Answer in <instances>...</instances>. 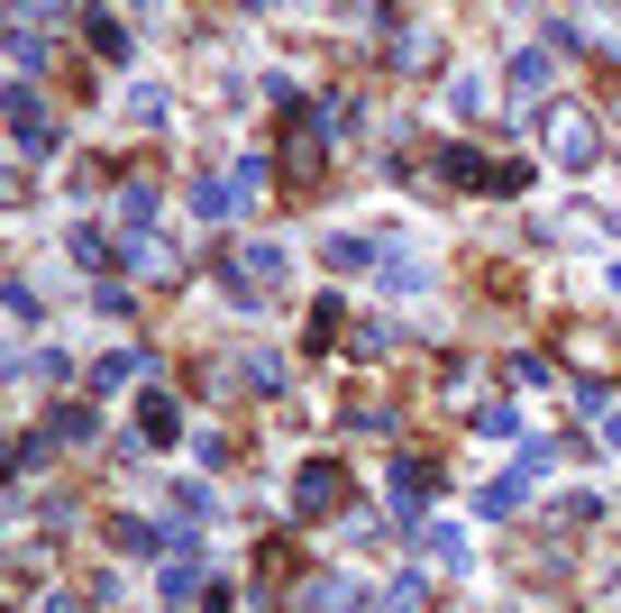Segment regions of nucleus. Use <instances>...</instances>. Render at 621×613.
Wrapping results in <instances>:
<instances>
[{
  "mask_svg": "<svg viewBox=\"0 0 621 613\" xmlns=\"http://www.w3.org/2000/svg\"><path fill=\"white\" fill-rule=\"evenodd\" d=\"M283 165H293V184H320V174H329V111H293V129H283Z\"/></svg>",
  "mask_w": 621,
  "mask_h": 613,
  "instance_id": "f257e3e1",
  "label": "nucleus"
},
{
  "mask_svg": "<svg viewBox=\"0 0 621 613\" xmlns=\"http://www.w3.org/2000/svg\"><path fill=\"white\" fill-rule=\"evenodd\" d=\"M339 504H348V476L329 467V458H320V467H302V485H293V513H339Z\"/></svg>",
  "mask_w": 621,
  "mask_h": 613,
  "instance_id": "f03ea898",
  "label": "nucleus"
},
{
  "mask_svg": "<svg viewBox=\"0 0 621 613\" xmlns=\"http://www.w3.org/2000/svg\"><path fill=\"white\" fill-rule=\"evenodd\" d=\"M10 129H19V147H56V119H46L37 92H10Z\"/></svg>",
  "mask_w": 621,
  "mask_h": 613,
  "instance_id": "7ed1b4c3",
  "label": "nucleus"
},
{
  "mask_svg": "<svg viewBox=\"0 0 621 613\" xmlns=\"http://www.w3.org/2000/svg\"><path fill=\"white\" fill-rule=\"evenodd\" d=\"M394 495H402V513H421V504L438 495V467H421V458H402V467H394Z\"/></svg>",
  "mask_w": 621,
  "mask_h": 613,
  "instance_id": "20e7f679",
  "label": "nucleus"
},
{
  "mask_svg": "<svg viewBox=\"0 0 621 613\" xmlns=\"http://www.w3.org/2000/svg\"><path fill=\"white\" fill-rule=\"evenodd\" d=\"M566 357H576V367H594V375H612V367H621V348H612V339H594V329H566Z\"/></svg>",
  "mask_w": 621,
  "mask_h": 613,
  "instance_id": "39448f33",
  "label": "nucleus"
},
{
  "mask_svg": "<svg viewBox=\"0 0 621 613\" xmlns=\"http://www.w3.org/2000/svg\"><path fill=\"white\" fill-rule=\"evenodd\" d=\"M10 65H19V73H37V65H46V37H37V19H19V37H10Z\"/></svg>",
  "mask_w": 621,
  "mask_h": 613,
  "instance_id": "423d86ee",
  "label": "nucleus"
},
{
  "mask_svg": "<svg viewBox=\"0 0 621 613\" xmlns=\"http://www.w3.org/2000/svg\"><path fill=\"white\" fill-rule=\"evenodd\" d=\"M558 157L566 165H594V129H585V119H558Z\"/></svg>",
  "mask_w": 621,
  "mask_h": 613,
  "instance_id": "0eeeda50",
  "label": "nucleus"
},
{
  "mask_svg": "<svg viewBox=\"0 0 621 613\" xmlns=\"http://www.w3.org/2000/svg\"><path fill=\"white\" fill-rule=\"evenodd\" d=\"M192 211L201 220H229V211H238V184H192Z\"/></svg>",
  "mask_w": 621,
  "mask_h": 613,
  "instance_id": "6e6552de",
  "label": "nucleus"
},
{
  "mask_svg": "<svg viewBox=\"0 0 621 613\" xmlns=\"http://www.w3.org/2000/svg\"><path fill=\"white\" fill-rule=\"evenodd\" d=\"M46 440H56V449H65V440H92V413H83V403H65V413L46 421Z\"/></svg>",
  "mask_w": 621,
  "mask_h": 613,
  "instance_id": "1a4fd4ad",
  "label": "nucleus"
},
{
  "mask_svg": "<svg viewBox=\"0 0 621 613\" xmlns=\"http://www.w3.org/2000/svg\"><path fill=\"white\" fill-rule=\"evenodd\" d=\"M384 257V247H366V239H329V266H339V275H356V266H375Z\"/></svg>",
  "mask_w": 621,
  "mask_h": 613,
  "instance_id": "9d476101",
  "label": "nucleus"
},
{
  "mask_svg": "<svg viewBox=\"0 0 621 613\" xmlns=\"http://www.w3.org/2000/svg\"><path fill=\"white\" fill-rule=\"evenodd\" d=\"M147 367V357H128V348H110V357H101V367H92V385H128V375H138Z\"/></svg>",
  "mask_w": 621,
  "mask_h": 613,
  "instance_id": "9b49d317",
  "label": "nucleus"
},
{
  "mask_svg": "<svg viewBox=\"0 0 621 613\" xmlns=\"http://www.w3.org/2000/svg\"><path fill=\"white\" fill-rule=\"evenodd\" d=\"M476 430H484V440H512V430H522V413H512V403H484Z\"/></svg>",
  "mask_w": 621,
  "mask_h": 613,
  "instance_id": "f8f14e48",
  "label": "nucleus"
},
{
  "mask_svg": "<svg viewBox=\"0 0 621 613\" xmlns=\"http://www.w3.org/2000/svg\"><path fill=\"white\" fill-rule=\"evenodd\" d=\"M310 613H348V577H310Z\"/></svg>",
  "mask_w": 621,
  "mask_h": 613,
  "instance_id": "ddd939ff",
  "label": "nucleus"
},
{
  "mask_svg": "<svg viewBox=\"0 0 621 613\" xmlns=\"http://www.w3.org/2000/svg\"><path fill=\"white\" fill-rule=\"evenodd\" d=\"M138 430H147V440H174V403H165V394H147V413H138Z\"/></svg>",
  "mask_w": 621,
  "mask_h": 613,
  "instance_id": "4468645a",
  "label": "nucleus"
},
{
  "mask_svg": "<svg viewBox=\"0 0 621 613\" xmlns=\"http://www.w3.org/2000/svg\"><path fill=\"white\" fill-rule=\"evenodd\" d=\"M119 220H128V229L155 220V184H128V193H119Z\"/></svg>",
  "mask_w": 621,
  "mask_h": 613,
  "instance_id": "2eb2a0df",
  "label": "nucleus"
},
{
  "mask_svg": "<svg viewBox=\"0 0 621 613\" xmlns=\"http://www.w3.org/2000/svg\"><path fill=\"white\" fill-rule=\"evenodd\" d=\"M73 266H110V239L101 229H73Z\"/></svg>",
  "mask_w": 621,
  "mask_h": 613,
  "instance_id": "dca6fc26",
  "label": "nucleus"
},
{
  "mask_svg": "<svg viewBox=\"0 0 621 613\" xmlns=\"http://www.w3.org/2000/svg\"><path fill=\"white\" fill-rule=\"evenodd\" d=\"M375 613H421V577H402V586H394V595H384Z\"/></svg>",
  "mask_w": 621,
  "mask_h": 613,
  "instance_id": "f3484780",
  "label": "nucleus"
}]
</instances>
